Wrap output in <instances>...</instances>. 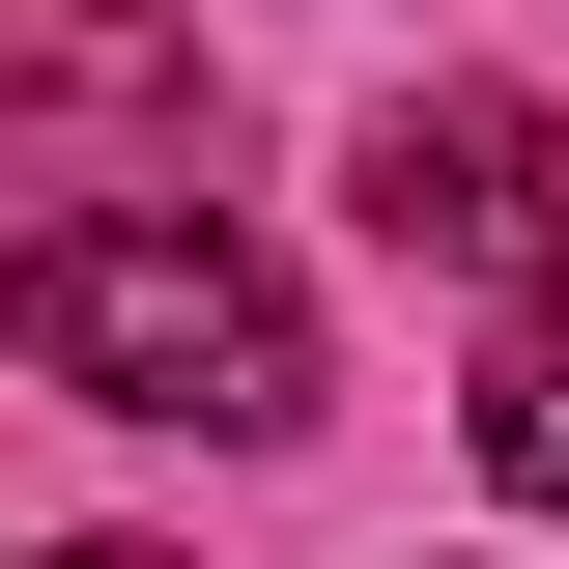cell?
<instances>
[{"label": "cell", "mask_w": 569, "mask_h": 569, "mask_svg": "<svg viewBox=\"0 0 569 569\" xmlns=\"http://www.w3.org/2000/svg\"><path fill=\"white\" fill-rule=\"evenodd\" d=\"M0 342L58 370V399H114V427H313V313L200 200H58L0 257Z\"/></svg>", "instance_id": "1"}, {"label": "cell", "mask_w": 569, "mask_h": 569, "mask_svg": "<svg viewBox=\"0 0 569 569\" xmlns=\"http://www.w3.org/2000/svg\"><path fill=\"white\" fill-rule=\"evenodd\" d=\"M370 228L399 257H569V114L541 86H399L370 114Z\"/></svg>", "instance_id": "2"}, {"label": "cell", "mask_w": 569, "mask_h": 569, "mask_svg": "<svg viewBox=\"0 0 569 569\" xmlns=\"http://www.w3.org/2000/svg\"><path fill=\"white\" fill-rule=\"evenodd\" d=\"M485 485H512V512H569V284L485 342Z\"/></svg>", "instance_id": "3"}, {"label": "cell", "mask_w": 569, "mask_h": 569, "mask_svg": "<svg viewBox=\"0 0 569 569\" xmlns=\"http://www.w3.org/2000/svg\"><path fill=\"white\" fill-rule=\"evenodd\" d=\"M58 569H171V541H58Z\"/></svg>", "instance_id": "4"}]
</instances>
